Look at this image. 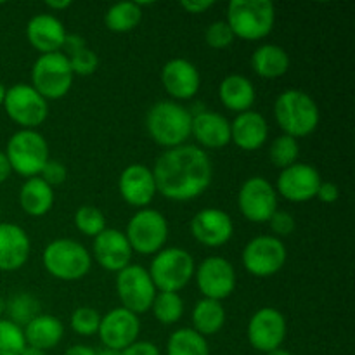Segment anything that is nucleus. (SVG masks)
<instances>
[{"mask_svg": "<svg viewBox=\"0 0 355 355\" xmlns=\"http://www.w3.org/2000/svg\"><path fill=\"white\" fill-rule=\"evenodd\" d=\"M156 189L172 201L196 200L210 187L214 165L205 149L194 144H182L166 149L158 156L153 168Z\"/></svg>", "mask_w": 355, "mask_h": 355, "instance_id": "obj_1", "label": "nucleus"}, {"mask_svg": "<svg viewBox=\"0 0 355 355\" xmlns=\"http://www.w3.org/2000/svg\"><path fill=\"white\" fill-rule=\"evenodd\" d=\"M274 118L284 135L298 141L318 130L321 113L314 97L304 90L290 89L277 96L274 103Z\"/></svg>", "mask_w": 355, "mask_h": 355, "instance_id": "obj_2", "label": "nucleus"}, {"mask_svg": "<svg viewBox=\"0 0 355 355\" xmlns=\"http://www.w3.org/2000/svg\"><path fill=\"white\" fill-rule=\"evenodd\" d=\"M193 113L175 101H159L146 116V128L153 141L165 149L179 148L191 137Z\"/></svg>", "mask_w": 355, "mask_h": 355, "instance_id": "obj_3", "label": "nucleus"}, {"mask_svg": "<svg viewBox=\"0 0 355 355\" xmlns=\"http://www.w3.org/2000/svg\"><path fill=\"white\" fill-rule=\"evenodd\" d=\"M225 23L234 37L248 42L269 37L276 23V7L269 0H232Z\"/></svg>", "mask_w": 355, "mask_h": 355, "instance_id": "obj_4", "label": "nucleus"}, {"mask_svg": "<svg viewBox=\"0 0 355 355\" xmlns=\"http://www.w3.org/2000/svg\"><path fill=\"white\" fill-rule=\"evenodd\" d=\"M45 270L59 281H80L92 267V255L75 239H55L42 253Z\"/></svg>", "mask_w": 355, "mask_h": 355, "instance_id": "obj_5", "label": "nucleus"}, {"mask_svg": "<svg viewBox=\"0 0 355 355\" xmlns=\"http://www.w3.org/2000/svg\"><path fill=\"white\" fill-rule=\"evenodd\" d=\"M71 66L64 52L40 54L31 66L30 85L45 101H59L69 92L73 85Z\"/></svg>", "mask_w": 355, "mask_h": 355, "instance_id": "obj_6", "label": "nucleus"}, {"mask_svg": "<svg viewBox=\"0 0 355 355\" xmlns=\"http://www.w3.org/2000/svg\"><path fill=\"white\" fill-rule=\"evenodd\" d=\"M194 269L193 255L187 250L172 246L156 253L148 272L156 290L179 293L194 277Z\"/></svg>", "mask_w": 355, "mask_h": 355, "instance_id": "obj_7", "label": "nucleus"}, {"mask_svg": "<svg viewBox=\"0 0 355 355\" xmlns=\"http://www.w3.org/2000/svg\"><path fill=\"white\" fill-rule=\"evenodd\" d=\"M6 156L12 172L21 177L40 175L42 168L49 162V144L44 135L37 130H17L9 139L6 148Z\"/></svg>", "mask_w": 355, "mask_h": 355, "instance_id": "obj_8", "label": "nucleus"}, {"mask_svg": "<svg viewBox=\"0 0 355 355\" xmlns=\"http://www.w3.org/2000/svg\"><path fill=\"white\" fill-rule=\"evenodd\" d=\"M125 236L130 243L132 252L141 255H156L159 250L165 248L168 239V222L162 211L142 208L132 215Z\"/></svg>", "mask_w": 355, "mask_h": 355, "instance_id": "obj_9", "label": "nucleus"}, {"mask_svg": "<svg viewBox=\"0 0 355 355\" xmlns=\"http://www.w3.org/2000/svg\"><path fill=\"white\" fill-rule=\"evenodd\" d=\"M2 106L7 116L23 130H37L49 116V103L30 83L9 87Z\"/></svg>", "mask_w": 355, "mask_h": 355, "instance_id": "obj_10", "label": "nucleus"}, {"mask_svg": "<svg viewBox=\"0 0 355 355\" xmlns=\"http://www.w3.org/2000/svg\"><path fill=\"white\" fill-rule=\"evenodd\" d=\"M116 293L121 302V307L139 315L151 311V305L158 290H156L148 269L130 263L118 272Z\"/></svg>", "mask_w": 355, "mask_h": 355, "instance_id": "obj_11", "label": "nucleus"}, {"mask_svg": "<svg viewBox=\"0 0 355 355\" xmlns=\"http://www.w3.org/2000/svg\"><path fill=\"white\" fill-rule=\"evenodd\" d=\"M288 259L283 239L276 236H257L243 250V266L255 277H270L279 272Z\"/></svg>", "mask_w": 355, "mask_h": 355, "instance_id": "obj_12", "label": "nucleus"}, {"mask_svg": "<svg viewBox=\"0 0 355 355\" xmlns=\"http://www.w3.org/2000/svg\"><path fill=\"white\" fill-rule=\"evenodd\" d=\"M196 286L203 298L222 302L236 290V270L224 257H207L194 269Z\"/></svg>", "mask_w": 355, "mask_h": 355, "instance_id": "obj_13", "label": "nucleus"}, {"mask_svg": "<svg viewBox=\"0 0 355 355\" xmlns=\"http://www.w3.org/2000/svg\"><path fill=\"white\" fill-rule=\"evenodd\" d=\"M238 208L246 220L253 224L269 222L277 210V193L263 177H250L238 193Z\"/></svg>", "mask_w": 355, "mask_h": 355, "instance_id": "obj_14", "label": "nucleus"}, {"mask_svg": "<svg viewBox=\"0 0 355 355\" xmlns=\"http://www.w3.org/2000/svg\"><path fill=\"white\" fill-rule=\"evenodd\" d=\"M246 333H248V342L253 349L269 354L281 349L286 340V318L277 309L262 307L250 318Z\"/></svg>", "mask_w": 355, "mask_h": 355, "instance_id": "obj_15", "label": "nucleus"}, {"mask_svg": "<svg viewBox=\"0 0 355 355\" xmlns=\"http://www.w3.org/2000/svg\"><path fill=\"white\" fill-rule=\"evenodd\" d=\"M321 182V173L318 172L315 166L298 162L288 168L281 170L274 189L286 201L305 203V201L314 200Z\"/></svg>", "mask_w": 355, "mask_h": 355, "instance_id": "obj_16", "label": "nucleus"}, {"mask_svg": "<svg viewBox=\"0 0 355 355\" xmlns=\"http://www.w3.org/2000/svg\"><path fill=\"white\" fill-rule=\"evenodd\" d=\"M141 333V321L134 312L123 307L113 309L106 315H101L99 335L104 349L121 352L137 342Z\"/></svg>", "mask_w": 355, "mask_h": 355, "instance_id": "obj_17", "label": "nucleus"}, {"mask_svg": "<svg viewBox=\"0 0 355 355\" xmlns=\"http://www.w3.org/2000/svg\"><path fill=\"white\" fill-rule=\"evenodd\" d=\"M191 232L194 239L208 248H218L231 241L234 224L227 211L220 208H203L191 220Z\"/></svg>", "mask_w": 355, "mask_h": 355, "instance_id": "obj_18", "label": "nucleus"}, {"mask_svg": "<svg viewBox=\"0 0 355 355\" xmlns=\"http://www.w3.org/2000/svg\"><path fill=\"white\" fill-rule=\"evenodd\" d=\"M92 255L103 269L118 274L125 267L130 266L134 252L125 232L106 227L99 236L94 238Z\"/></svg>", "mask_w": 355, "mask_h": 355, "instance_id": "obj_19", "label": "nucleus"}, {"mask_svg": "<svg viewBox=\"0 0 355 355\" xmlns=\"http://www.w3.org/2000/svg\"><path fill=\"white\" fill-rule=\"evenodd\" d=\"M118 191H120V196L123 198L125 203L130 205V207L141 208V210L149 207V203L155 200L156 193H158L153 170L142 163L128 165L120 173Z\"/></svg>", "mask_w": 355, "mask_h": 355, "instance_id": "obj_20", "label": "nucleus"}, {"mask_svg": "<svg viewBox=\"0 0 355 355\" xmlns=\"http://www.w3.org/2000/svg\"><path fill=\"white\" fill-rule=\"evenodd\" d=\"M162 83L173 101H189L200 92V69L182 58L170 59L162 69Z\"/></svg>", "mask_w": 355, "mask_h": 355, "instance_id": "obj_21", "label": "nucleus"}, {"mask_svg": "<svg viewBox=\"0 0 355 355\" xmlns=\"http://www.w3.org/2000/svg\"><path fill=\"white\" fill-rule=\"evenodd\" d=\"M66 28L54 14H37L26 24V38L40 54L61 52L66 38Z\"/></svg>", "mask_w": 355, "mask_h": 355, "instance_id": "obj_22", "label": "nucleus"}, {"mask_svg": "<svg viewBox=\"0 0 355 355\" xmlns=\"http://www.w3.org/2000/svg\"><path fill=\"white\" fill-rule=\"evenodd\" d=\"M31 243L23 227L0 222V270L14 272L30 259Z\"/></svg>", "mask_w": 355, "mask_h": 355, "instance_id": "obj_23", "label": "nucleus"}, {"mask_svg": "<svg viewBox=\"0 0 355 355\" xmlns=\"http://www.w3.org/2000/svg\"><path fill=\"white\" fill-rule=\"evenodd\" d=\"M191 135L201 149L225 148L231 142V121L215 111H200L193 114Z\"/></svg>", "mask_w": 355, "mask_h": 355, "instance_id": "obj_24", "label": "nucleus"}, {"mask_svg": "<svg viewBox=\"0 0 355 355\" xmlns=\"http://www.w3.org/2000/svg\"><path fill=\"white\" fill-rule=\"evenodd\" d=\"M269 139V123L259 111L239 113L231 123V141L243 151H257Z\"/></svg>", "mask_w": 355, "mask_h": 355, "instance_id": "obj_25", "label": "nucleus"}, {"mask_svg": "<svg viewBox=\"0 0 355 355\" xmlns=\"http://www.w3.org/2000/svg\"><path fill=\"white\" fill-rule=\"evenodd\" d=\"M23 335L26 345L47 352V350L59 345L62 335H64V326H62V322L55 315L40 314L24 326Z\"/></svg>", "mask_w": 355, "mask_h": 355, "instance_id": "obj_26", "label": "nucleus"}, {"mask_svg": "<svg viewBox=\"0 0 355 355\" xmlns=\"http://www.w3.org/2000/svg\"><path fill=\"white\" fill-rule=\"evenodd\" d=\"M218 97H220V103L224 104L225 110L239 114L252 110L257 94L255 87L246 76L229 75L218 85Z\"/></svg>", "mask_w": 355, "mask_h": 355, "instance_id": "obj_27", "label": "nucleus"}, {"mask_svg": "<svg viewBox=\"0 0 355 355\" xmlns=\"http://www.w3.org/2000/svg\"><path fill=\"white\" fill-rule=\"evenodd\" d=\"M19 205L30 217H44L54 207V187L40 177H31L19 189Z\"/></svg>", "mask_w": 355, "mask_h": 355, "instance_id": "obj_28", "label": "nucleus"}, {"mask_svg": "<svg viewBox=\"0 0 355 355\" xmlns=\"http://www.w3.org/2000/svg\"><path fill=\"white\" fill-rule=\"evenodd\" d=\"M252 68L262 78H279L290 69V55L279 45L263 44L253 52Z\"/></svg>", "mask_w": 355, "mask_h": 355, "instance_id": "obj_29", "label": "nucleus"}, {"mask_svg": "<svg viewBox=\"0 0 355 355\" xmlns=\"http://www.w3.org/2000/svg\"><path fill=\"white\" fill-rule=\"evenodd\" d=\"M193 329L201 336H214L224 328L225 309L220 302L201 298L193 309Z\"/></svg>", "mask_w": 355, "mask_h": 355, "instance_id": "obj_30", "label": "nucleus"}, {"mask_svg": "<svg viewBox=\"0 0 355 355\" xmlns=\"http://www.w3.org/2000/svg\"><path fill=\"white\" fill-rule=\"evenodd\" d=\"M142 19V9L137 2H118L104 14V24L113 33H128L135 30Z\"/></svg>", "mask_w": 355, "mask_h": 355, "instance_id": "obj_31", "label": "nucleus"}, {"mask_svg": "<svg viewBox=\"0 0 355 355\" xmlns=\"http://www.w3.org/2000/svg\"><path fill=\"white\" fill-rule=\"evenodd\" d=\"M166 355H210V349L207 338L193 328H180L170 335Z\"/></svg>", "mask_w": 355, "mask_h": 355, "instance_id": "obj_32", "label": "nucleus"}, {"mask_svg": "<svg viewBox=\"0 0 355 355\" xmlns=\"http://www.w3.org/2000/svg\"><path fill=\"white\" fill-rule=\"evenodd\" d=\"M6 314L10 322L19 328H24L28 322L33 321L37 315L42 314L40 302L30 293H16L6 302Z\"/></svg>", "mask_w": 355, "mask_h": 355, "instance_id": "obj_33", "label": "nucleus"}, {"mask_svg": "<svg viewBox=\"0 0 355 355\" xmlns=\"http://www.w3.org/2000/svg\"><path fill=\"white\" fill-rule=\"evenodd\" d=\"M151 311L155 314L156 321L162 322V324H175L184 315V300L180 298L179 293L158 291L151 305Z\"/></svg>", "mask_w": 355, "mask_h": 355, "instance_id": "obj_34", "label": "nucleus"}, {"mask_svg": "<svg viewBox=\"0 0 355 355\" xmlns=\"http://www.w3.org/2000/svg\"><path fill=\"white\" fill-rule=\"evenodd\" d=\"M298 156H300V144L290 135H279L274 139L269 148V159L281 170L298 163Z\"/></svg>", "mask_w": 355, "mask_h": 355, "instance_id": "obj_35", "label": "nucleus"}, {"mask_svg": "<svg viewBox=\"0 0 355 355\" xmlns=\"http://www.w3.org/2000/svg\"><path fill=\"white\" fill-rule=\"evenodd\" d=\"M75 227L82 232L83 236L96 238L106 229V217L103 211L92 205H83L75 214Z\"/></svg>", "mask_w": 355, "mask_h": 355, "instance_id": "obj_36", "label": "nucleus"}, {"mask_svg": "<svg viewBox=\"0 0 355 355\" xmlns=\"http://www.w3.org/2000/svg\"><path fill=\"white\" fill-rule=\"evenodd\" d=\"M24 347L23 328L9 319H0V355H21Z\"/></svg>", "mask_w": 355, "mask_h": 355, "instance_id": "obj_37", "label": "nucleus"}, {"mask_svg": "<svg viewBox=\"0 0 355 355\" xmlns=\"http://www.w3.org/2000/svg\"><path fill=\"white\" fill-rule=\"evenodd\" d=\"M69 324H71L73 331L80 336L97 335L101 324V315L99 312L90 307H78L71 314Z\"/></svg>", "mask_w": 355, "mask_h": 355, "instance_id": "obj_38", "label": "nucleus"}, {"mask_svg": "<svg viewBox=\"0 0 355 355\" xmlns=\"http://www.w3.org/2000/svg\"><path fill=\"white\" fill-rule=\"evenodd\" d=\"M71 66L73 75L78 76H90L97 71L99 68V58L94 51H90L89 47H83L80 51L73 52V54L66 55Z\"/></svg>", "mask_w": 355, "mask_h": 355, "instance_id": "obj_39", "label": "nucleus"}, {"mask_svg": "<svg viewBox=\"0 0 355 355\" xmlns=\"http://www.w3.org/2000/svg\"><path fill=\"white\" fill-rule=\"evenodd\" d=\"M234 38V33L225 21H215V23L208 24L207 31H205V42L211 49H227L229 45H232Z\"/></svg>", "mask_w": 355, "mask_h": 355, "instance_id": "obj_40", "label": "nucleus"}, {"mask_svg": "<svg viewBox=\"0 0 355 355\" xmlns=\"http://www.w3.org/2000/svg\"><path fill=\"white\" fill-rule=\"evenodd\" d=\"M269 225L272 229V232L276 234V238H288L295 232L297 229V222H295L293 215L288 214V211L276 210L272 217L269 218Z\"/></svg>", "mask_w": 355, "mask_h": 355, "instance_id": "obj_41", "label": "nucleus"}, {"mask_svg": "<svg viewBox=\"0 0 355 355\" xmlns=\"http://www.w3.org/2000/svg\"><path fill=\"white\" fill-rule=\"evenodd\" d=\"M38 177H40L44 182H47L51 187H54L61 186V184L64 182L66 177H68V172H66V166L62 165L61 162H58V159H49Z\"/></svg>", "mask_w": 355, "mask_h": 355, "instance_id": "obj_42", "label": "nucleus"}, {"mask_svg": "<svg viewBox=\"0 0 355 355\" xmlns=\"http://www.w3.org/2000/svg\"><path fill=\"white\" fill-rule=\"evenodd\" d=\"M315 198L326 205L335 203V201H338L340 198L338 186H336L335 182H324V180H322V182L319 184V189H318V194H315Z\"/></svg>", "mask_w": 355, "mask_h": 355, "instance_id": "obj_43", "label": "nucleus"}, {"mask_svg": "<svg viewBox=\"0 0 355 355\" xmlns=\"http://www.w3.org/2000/svg\"><path fill=\"white\" fill-rule=\"evenodd\" d=\"M120 355H162L159 349L153 342H135L125 350H121Z\"/></svg>", "mask_w": 355, "mask_h": 355, "instance_id": "obj_44", "label": "nucleus"}, {"mask_svg": "<svg viewBox=\"0 0 355 355\" xmlns=\"http://www.w3.org/2000/svg\"><path fill=\"white\" fill-rule=\"evenodd\" d=\"M180 7L189 14H203L214 7V2L211 0H184L180 2Z\"/></svg>", "mask_w": 355, "mask_h": 355, "instance_id": "obj_45", "label": "nucleus"}, {"mask_svg": "<svg viewBox=\"0 0 355 355\" xmlns=\"http://www.w3.org/2000/svg\"><path fill=\"white\" fill-rule=\"evenodd\" d=\"M87 47V42L83 40L82 37H78V35H66L64 38V45H62V49L66 51V55L73 54V52L80 51V49Z\"/></svg>", "mask_w": 355, "mask_h": 355, "instance_id": "obj_46", "label": "nucleus"}, {"mask_svg": "<svg viewBox=\"0 0 355 355\" xmlns=\"http://www.w3.org/2000/svg\"><path fill=\"white\" fill-rule=\"evenodd\" d=\"M10 173H12V168L9 165V159H7L6 153L0 151V184L6 182Z\"/></svg>", "mask_w": 355, "mask_h": 355, "instance_id": "obj_47", "label": "nucleus"}, {"mask_svg": "<svg viewBox=\"0 0 355 355\" xmlns=\"http://www.w3.org/2000/svg\"><path fill=\"white\" fill-rule=\"evenodd\" d=\"M64 355H97V350L89 345H71Z\"/></svg>", "mask_w": 355, "mask_h": 355, "instance_id": "obj_48", "label": "nucleus"}, {"mask_svg": "<svg viewBox=\"0 0 355 355\" xmlns=\"http://www.w3.org/2000/svg\"><path fill=\"white\" fill-rule=\"evenodd\" d=\"M71 0H61V2H55V0H47L45 2V6L49 7L51 10H64L68 9V7H71Z\"/></svg>", "mask_w": 355, "mask_h": 355, "instance_id": "obj_49", "label": "nucleus"}, {"mask_svg": "<svg viewBox=\"0 0 355 355\" xmlns=\"http://www.w3.org/2000/svg\"><path fill=\"white\" fill-rule=\"evenodd\" d=\"M21 355H47L44 352V350H40V349H35V347H30V345H26L23 349V352H21Z\"/></svg>", "mask_w": 355, "mask_h": 355, "instance_id": "obj_50", "label": "nucleus"}, {"mask_svg": "<svg viewBox=\"0 0 355 355\" xmlns=\"http://www.w3.org/2000/svg\"><path fill=\"white\" fill-rule=\"evenodd\" d=\"M266 355H293V354L288 352V350H284V349H276V350H272V352H269Z\"/></svg>", "mask_w": 355, "mask_h": 355, "instance_id": "obj_51", "label": "nucleus"}, {"mask_svg": "<svg viewBox=\"0 0 355 355\" xmlns=\"http://www.w3.org/2000/svg\"><path fill=\"white\" fill-rule=\"evenodd\" d=\"M97 355H120V352H116V350L103 349V350H101V352H97Z\"/></svg>", "mask_w": 355, "mask_h": 355, "instance_id": "obj_52", "label": "nucleus"}, {"mask_svg": "<svg viewBox=\"0 0 355 355\" xmlns=\"http://www.w3.org/2000/svg\"><path fill=\"white\" fill-rule=\"evenodd\" d=\"M3 314H6V300H3L2 295H0V319H2Z\"/></svg>", "mask_w": 355, "mask_h": 355, "instance_id": "obj_53", "label": "nucleus"}, {"mask_svg": "<svg viewBox=\"0 0 355 355\" xmlns=\"http://www.w3.org/2000/svg\"><path fill=\"white\" fill-rule=\"evenodd\" d=\"M6 87L2 85V83H0V106H2L3 104V99H6Z\"/></svg>", "mask_w": 355, "mask_h": 355, "instance_id": "obj_54", "label": "nucleus"}, {"mask_svg": "<svg viewBox=\"0 0 355 355\" xmlns=\"http://www.w3.org/2000/svg\"><path fill=\"white\" fill-rule=\"evenodd\" d=\"M0 217H2V207H0Z\"/></svg>", "mask_w": 355, "mask_h": 355, "instance_id": "obj_55", "label": "nucleus"}]
</instances>
